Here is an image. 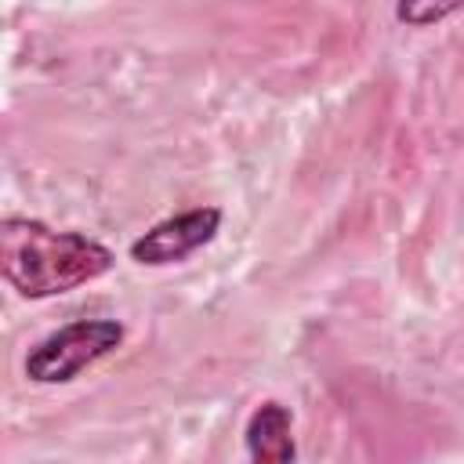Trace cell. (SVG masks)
<instances>
[{
    "mask_svg": "<svg viewBox=\"0 0 464 464\" xmlns=\"http://www.w3.org/2000/svg\"><path fill=\"white\" fill-rule=\"evenodd\" d=\"M112 250L83 232H58L33 218L0 221V272L29 301L69 294L112 268Z\"/></svg>",
    "mask_w": 464,
    "mask_h": 464,
    "instance_id": "obj_1",
    "label": "cell"
},
{
    "mask_svg": "<svg viewBox=\"0 0 464 464\" xmlns=\"http://www.w3.org/2000/svg\"><path fill=\"white\" fill-rule=\"evenodd\" d=\"M123 341V323L116 319H76L36 341L25 355V377L36 384H65L87 366L116 352Z\"/></svg>",
    "mask_w": 464,
    "mask_h": 464,
    "instance_id": "obj_2",
    "label": "cell"
},
{
    "mask_svg": "<svg viewBox=\"0 0 464 464\" xmlns=\"http://www.w3.org/2000/svg\"><path fill=\"white\" fill-rule=\"evenodd\" d=\"M218 228H221L218 207H192V210L170 214L130 243V261L149 265V268L178 265V261L192 257L196 250H203L218 236Z\"/></svg>",
    "mask_w": 464,
    "mask_h": 464,
    "instance_id": "obj_3",
    "label": "cell"
},
{
    "mask_svg": "<svg viewBox=\"0 0 464 464\" xmlns=\"http://www.w3.org/2000/svg\"><path fill=\"white\" fill-rule=\"evenodd\" d=\"M246 453L250 464H297L294 413L290 406L265 399L246 420Z\"/></svg>",
    "mask_w": 464,
    "mask_h": 464,
    "instance_id": "obj_4",
    "label": "cell"
},
{
    "mask_svg": "<svg viewBox=\"0 0 464 464\" xmlns=\"http://www.w3.org/2000/svg\"><path fill=\"white\" fill-rule=\"evenodd\" d=\"M453 11H460V7L457 4H399L395 7V18L420 29V25H431V22H439V18L453 14Z\"/></svg>",
    "mask_w": 464,
    "mask_h": 464,
    "instance_id": "obj_5",
    "label": "cell"
}]
</instances>
